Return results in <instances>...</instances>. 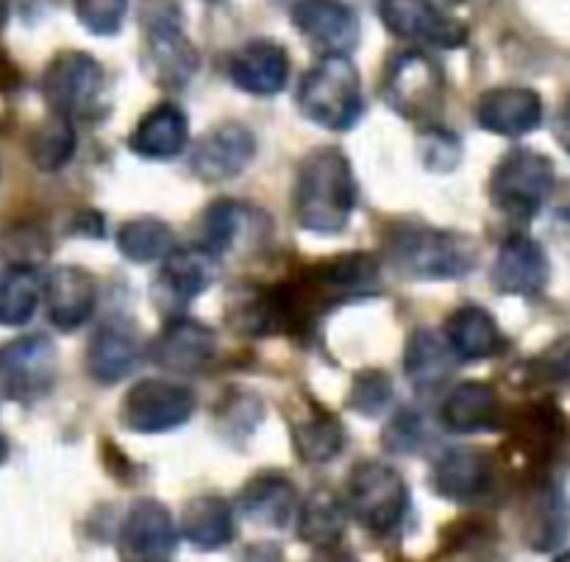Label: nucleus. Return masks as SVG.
Returning a JSON list of instances; mask_svg holds the SVG:
<instances>
[{
	"label": "nucleus",
	"mask_w": 570,
	"mask_h": 562,
	"mask_svg": "<svg viewBox=\"0 0 570 562\" xmlns=\"http://www.w3.org/2000/svg\"><path fill=\"white\" fill-rule=\"evenodd\" d=\"M178 529L170 510L156 499L134 501L120 526V556L126 562H170Z\"/></svg>",
	"instance_id": "9b49d317"
},
{
	"label": "nucleus",
	"mask_w": 570,
	"mask_h": 562,
	"mask_svg": "<svg viewBox=\"0 0 570 562\" xmlns=\"http://www.w3.org/2000/svg\"><path fill=\"white\" fill-rule=\"evenodd\" d=\"M76 154V131H72V117L50 115L31 137V159L39 170H59Z\"/></svg>",
	"instance_id": "f704fd0d"
},
{
	"label": "nucleus",
	"mask_w": 570,
	"mask_h": 562,
	"mask_svg": "<svg viewBox=\"0 0 570 562\" xmlns=\"http://www.w3.org/2000/svg\"><path fill=\"white\" fill-rule=\"evenodd\" d=\"M289 78V56L273 39H254L232 59V81L243 92L276 95Z\"/></svg>",
	"instance_id": "4be33fe9"
},
{
	"label": "nucleus",
	"mask_w": 570,
	"mask_h": 562,
	"mask_svg": "<svg viewBox=\"0 0 570 562\" xmlns=\"http://www.w3.org/2000/svg\"><path fill=\"white\" fill-rule=\"evenodd\" d=\"M295 217L306 231L337 234L356 209V178L340 148H317L301 161L295 178Z\"/></svg>",
	"instance_id": "f257e3e1"
},
{
	"label": "nucleus",
	"mask_w": 570,
	"mask_h": 562,
	"mask_svg": "<svg viewBox=\"0 0 570 562\" xmlns=\"http://www.w3.org/2000/svg\"><path fill=\"white\" fill-rule=\"evenodd\" d=\"M117 248L126 259L145 265V262L165 259L167 254H173L176 250V234L165 220L139 217V220L126 223L117 231Z\"/></svg>",
	"instance_id": "72a5a7b5"
},
{
	"label": "nucleus",
	"mask_w": 570,
	"mask_h": 562,
	"mask_svg": "<svg viewBox=\"0 0 570 562\" xmlns=\"http://www.w3.org/2000/svg\"><path fill=\"white\" fill-rule=\"evenodd\" d=\"M432 484L443 499L471 504L493 484V462L479 448H451L434 465Z\"/></svg>",
	"instance_id": "412c9836"
},
{
	"label": "nucleus",
	"mask_w": 570,
	"mask_h": 562,
	"mask_svg": "<svg viewBox=\"0 0 570 562\" xmlns=\"http://www.w3.org/2000/svg\"><path fill=\"white\" fill-rule=\"evenodd\" d=\"M554 562H570V551H568V554H560V556H557Z\"/></svg>",
	"instance_id": "c03bdc74"
},
{
	"label": "nucleus",
	"mask_w": 570,
	"mask_h": 562,
	"mask_svg": "<svg viewBox=\"0 0 570 562\" xmlns=\"http://www.w3.org/2000/svg\"><path fill=\"white\" fill-rule=\"evenodd\" d=\"M445 428L454 434L493 432L501 421V401L493 384L465 382L451 390L440 410Z\"/></svg>",
	"instance_id": "393cba45"
},
{
	"label": "nucleus",
	"mask_w": 570,
	"mask_h": 562,
	"mask_svg": "<svg viewBox=\"0 0 570 562\" xmlns=\"http://www.w3.org/2000/svg\"><path fill=\"white\" fill-rule=\"evenodd\" d=\"M217 256L212 250L200 248H178L165 256V265L159 267L150 287V300L159 306L161 312H181L184 306L193 304L200 293L215 278Z\"/></svg>",
	"instance_id": "f8f14e48"
},
{
	"label": "nucleus",
	"mask_w": 570,
	"mask_h": 562,
	"mask_svg": "<svg viewBox=\"0 0 570 562\" xmlns=\"http://www.w3.org/2000/svg\"><path fill=\"white\" fill-rule=\"evenodd\" d=\"M557 184V167L546 154L515 148L499 159L490 176V200L499 211L515 220H532Z\"/></svg>",
	"instance_id": "39448f33"
},
{
	"label": "nucleus",
	"mask_w": 570,
	"mask_h": 562,
	"mask_svg": "<svg viewBox=\"0 0 570 562\" xmlns=\"http://www.w3.org/2000/svg\"><path fill=\"white\" fill-rule=\"evenodd\" d=\"M554 137H557V142L566 148V154H570V95L566 98V103H562L560 115H557V120H554Z\"/></svg>",
	"instance_id": "ea45409f"
},
{
	"label": "nucleus",
	"mask_w": 570,
	"mask_h": 562,
	"mask_svg": "<svg viewBox=\"0 0 570 562\" xmlns=\"http://www.w3.org/2000/svg\"><path fill=\"white\" fill-rule=\"evenodd\" d=\"M267 217L254 211L250 206L234 204V200H217L204 211L200 220V237L204 248L215 256L239 248L245 239H256Z\"/></svg>",
	"instance_id": "cd10ccee"
},
{
	"label": "nucleus",
	"mask_w": 570,
	"mask_h": 562,
	"mask_svg": "<svg viewBox=\"0 0 570 562\" xmlns=\"http://www.w3.org/2000/svg\"><path fill=\"white\" fill-rule=\"evenodd\" d=\"M256 156V137L243 122H220L195 145L193 170L204 181L237 178Z\"/></svg>",
	"instance_id": "2eb2a0df"
},
{
	"label": "nucleus",
	"mask_w": 570,
	"mask_h": 562,
	"mask_svg": "<svg viewBox=\"0 0 570 562\" xmlns=\"http://www.w3.org/2000/svg\"><path fill=\"white\" fill-rule=\"evenodd\" d=\"M379 17L390 33L412 42L438 48H462L468 42L465 22L443 14L432 0H379Z\"/></svg>",
	"instance_id": "ddd939ff"
},
{
	"label": "nucleus",
	"mask_w": 570,
	"mask_h": 562,
	"mask_svg": "<svg viewBox=\"0 0 570 562\" xmlns=\"http://www.w3.org/2000/svg\"><path fill=\"white\" fill-rule=\"evenodd\" d=\"M181 532L195 549L215 551L232 543L234 510L220 495H198L181 512Z\"/></svg>",
	"instance_id": "c756f323"
},
{
	"label": "nucleus",
	"mask_w": 570,
	"mask_h": 562,
	"mask_svg": "<svg viewBox=\"0 0 570 562\" xmlns=\"http://www.w3.org/2000/svg\"><path fill=\"white\" fill-rule=\"evenodd\" d=\"M237 504L239 512L256 526L284 529L298 510V493L282 473H259L245 484Z\"/></svg>",
	"instance_id": "b1692460"
},
{
	"label": "nucleus",
	"mask_w": 570,
	"mask_h": 562,
	"mask_svg": "<svg viewBox=\"0 0 570 562\" xmlns=\"http://www.w3.org/2000/svg\"><path fill=\"white\" fill-rule=\"evenodd\" d=\"M189 142V120L176 103H159L145 111L128 137V148L142 159H173Z\"/></svg>",
	"instance_id": "5701e85b"
},
{
	"label": "nucleus",
	"mask_w": 570,
	"mask_h": 562,
	"mask_svg": "<svg viewBox=\"0 0 570 562\" xmlns=\"http://www.w3.org/2000/svg\"><path fill=\"white\" fill-rule=\"evenodd\" d=\"M293 22L326 56H345L360 39V20L345 0H298Z\"/></svg>",
	"instance_id": "dca6fc26"
},
{
	"label": "nucleus",
	"mask_w": 570,
	"mask_h": 562,
	"mask_svg": "<svg viewBox=\"0 0 570 562\" xmlns=\"http://www.w3.org/2000/svg\"><path fill=\"white\" fill-rule=\"evenodd\" d=\"M195 412V395L176 378H142L126 393L120 421L128 432L161 434L184 426Z\"/></svg>",
	"instance_id": "6e6552de"
},
{
	"label": "nucleus",
	"mask_w": 570,
	"mask_h": 562,
	"mask_svg": "<svg viewBox=\"0 0 570 562\" xmlns=\"http://www.w3.org/2000/svg\"><path fill=\"white\" fill-rule=\"evenodd\" d=\"M551 265L543 245L532 237H510L493 265V284L504 295H540L549 284Z\"/></svg>",
	"instance_id": "a211bd4d"
},
{
	"label": "nucleus",
	"mask_w": 570,
	"mask_h": 562,
	"mask_svg": "<svg viewBox=\"0 0 570 562\" xmlns=\"http://www.w3.org/2000/svg\"><path fill=\"white\" fill-rule=\"evenodd\" d=\"M42 300L56 328L76 332L92 317L95 304H98V287L87 270L76 265H61L45 278Z\"/></svg>",
	"instance_id": "f3484780"
},
{
	"label": "nucleus",
	"mask_w": 570,
	"mask_h": 562,
	"mask_svg": "<svg viewBox=\"0 0 570 562\" xmlns=\"http://www.w3.org/2000/svg\"><path fill=\"white\" fill-rule=\"evenodd\" d=\"M456 356L460 354L451 348L445 334L440 337L434 328H417V332H412L410 343H406L404 373L412 387L429 393V390H438L440 384L454 376Z\"/></svg>",
	"instance_id": "a878e982"
},
{
	"label": "nucleus",
	"mask_w": 570,
	"mask_h": 562,
	"mask_svg": "<svg viewBox=\"0 0 570 562\" xmlns=\"http://www.w3.org/2000/svg\"><path fill=\"white\" fill-rule=\"evenodd\" d=\"M217 337L193 317H170L154 343V362L173 376H195L215 359Z\"/></svg>",
	"instance_id": "4468645a"
},
{
	"label": "nucleus",
	"mask_w": 570,
	"mask_h": 562,
	"mask_svg": "<svg viewBox=\"0 0 570 562\" xmlns=\"http://www.w3.org/2000/svg\"><path fill=\"white\" fill-rule=\"evenodd\" d=\"M562 371H566V376L570 378V354L566 356V362H562Z\"/></svg>",
	"instance_id": "37998d69"
},
{
	"label": "nucleus",
	"mask_w": 570,
	"mask_h": 562,
	"mask_svg": "<svg viewBox=\"0 0 570 562\" xmlns=\"http://www.w3.org/2000/svg\"><path fill=\"white\" fill-rule=\"evenodd\" d=\"M449 3H465V0H449Z\"/></svg>",
	"instance_id": "a18cd8bd"
},
{
	"label": "nucleus",
	"mask_w": 570,
	"mask_h": 562,
	"mask_svg": "<svg viewBox=\"0 0 570 562\" xmlns=\"http://www.w3.org/2000/svg\"><path fill=\"white\" fill-rule=\"evenodd\" d=\"M6 17H9V0H0V28H3Z\"/></svg>",
	"instance_id": "79ce46f5"
},
{
	"label": "nucleus",
	"mask_w": 570,
	"mask_h": 562,
	"mask_svg": "<svg viewBox=\"0 0 570 562\" xmlns=\"http://www.w3.org/2000/svg\"><path fill=\"white\" fill-rule=\"evenodd\" d=\"M560 412L551 410V406H532V410H527L518 417L515 443L521 445L527 454H540V451L549 448V445L560 437Z\"/></svg>",
	"instance_id": "c9c22d12"
},
{
	"label": "nucleus",
	"mask_w": 570,
	"mask_h": 562,
	"mask_svg": "<svg viewBox=\"0 0 570 562\" xmlns=\"http://www.w3.org/2000/svg\"><path fill=\"white\" fill-rule=\"evenodd\" d=\"M348 512L373 534H390L410 510V490L395 467L365 460L348 473Z\"/></svg>",
	"instance_id": "423d86ee"
},
{
	"label": "nucleus",
	"mask_w": 570,
	"mask_h": 562,
	"mask_svg": "<svg viewBox=\"0 0 570 562\" xmlns=\"http://www.w3.org/2000/svg\"><path fill=\"white\" fill-rule=\"evenodd\" d=\"M417 150H421V165L432 172H451L462 161V142L445 128H426Z\"/></svg>",
	"instance_id": "e433bc0d"
},
{
	"label": "nucleus",
	"mask_w": 570,
	"mask_h": 562,
	"mask_svg": "<svg viewBox=\"0 0 570 562\" xmlns=\"http://www.w3.org/2000/svg\"><path fill=\"white\" fill-rule=\"evenodd\" d=\"M387 106L410 120H432L443 109L445 78L432 56L410 50L390 61L382 81Z\"/></svg>",
	"instance_id": "0eeeda50"
},
{
	"label": "nucleus",
	"mask_w": 570,
	"mask_h": 562,
	"mask_svg": "<svg viewBox=\"0 0 570 562\" xmlns=\"http://www.w3.org/2000/svg\"><path fill=\"white\" fill-rule=\"evenodd\" d=\"M345 532V512L337 495L328 490H317L309 495L298 515V534L304 543L317 545V549H328L337 545Z\"/></svg>",
	"instance_id": "473e14b6"
},
{
	"label": "nucleus",
	"mask_w": 570,
	"mask_h": 562,
	"mask_svg": "<svg viewBox=\"0 0 570 562\" xmlns=\"http://www.w3.org/2000/svg\"><path fill=\"white\" fill-rule=\"evenodd\" d=\"M543 122V100L529 87H495L479 98V126L499 137H523Z\"/></svg>",
	"instance_id": "6ab92c4d"
},
{
	"label": "nucleus",
	"mask_w": 570,
	"mask_h": 562,
	"mask_svg": "<svg viewBox=\"0 0 570 562\" xmlns=\"http://www.w3.org/2000/svg\"><path fill=\"white\" fill-rule=\"evenodd\" d=\"M293 445L298 456L312 465L334 460L345 445V428L321 406H309V415L293 421Z\"/></svg>",
	"instance_id": "7c9ffc66"
},
{
	"label": "nucleus",
	"mask_w": 570,
	"mask_h": 562,
	"mask_svg": "<svg viewBox=\"0 0 570 562\" xmlns=\"http://www.w3.org/2000/svg\"><path fill=\"white\" fill-rule=\"evenodd\" d=\"M145 70L150 81L165 89L189 83L198 72L200 56L181 28V14L173 0H148L142 9Z\"/></svg>",
	"instance_id": "20e7f679"
},
{
	"label": "nucleus",
	"mask_w": 570,
	"mask_h": 562,
	"mask_svg": "<svg viewBox=\"0 0 570 562\" xmlns=\"http://www.w3.org/2000/svg\"><path fill=\"white\" fill-rule=\"evenodd\" d=\"M387 262L415 282H445L460 278L476 267L479 248L471 237L443 228L404 223L387 237Z\"/></svg>",
	"instance_id": "f03ea898"
},
{
	"label": "nucleus",
	"mask_w": 570,
	"mask_h": 562,
	"mask_svg": "<svg viewBox=\"0 0 570 562\" xmlns=\"http://www.w3.org/2000/svg\"><path fill=\"white\" fill-rule=\"evenodd\" d=\"M443 334L462 359H488V356H499L507 348V337L495 317L476 304L451 312Z\"/></svg>",
	"instance_id": "bb28decb"
},
{
	"label": "nucleus",
	"mask_w": 570,
	"mask_h": 562,
	"mask_svg": "<svg viewBox=\"0 0 570 562\" xmlns=\"http://www.w3.org/2000/svg\"><path fill=\"white\" fill-rule=\"evenodd\" d=\"M104 67L81 50H65L42 76V95L56 115H87L104 92Z\"/></svg>",
	"instance_id": "1a4fd4ad"
},
{
	"label": "nucleus",
	"mask_w": 570,
	"mask_h": 562,
	"mask_svg": "<svg viewBox=\"0 0 570 562\" xmlns=\"http://www.w3.org/2000/svg\"><path fill=\"white\" fill-rule=\"evenodd\" d=\"M72 6L81 26L98 37H111L120 31L128 11V0H72Z\"/></svg>",
	"instance_id": "58836bf2"
},
{
	"label": "nucleus",
	"mask_w": 570,
	"mask_h": 562,
	"mask_svg": "<svg viewBox=\"0 0 570 562\" xmlns=\"http://www.w3.org/2000/svg\"><path fill=\"white\" fill-rule=\"evenodd\" d=\"M570 532V501L557 484H546L532 495L523 523V538L534 551H554Z\"/></svg>",
	"instance_id": "c85d7f7f"
},
{
	"label": "nucleus",
	"mask_w": 570,
	"mask_h": 562,
	"mask_svg": "<svg viewBox=\"0 0 570 562\" xmlns=\"http://www.w3.org/2000/svg\"><path fill=\"white\" fill-rule=\"evenodd\" d=\"M393 398V384L384 373L379 371H365L354 378L351 384V410L360 412V415L376 417L382 415L384 406Z\"/></svg>",
	"instance_id": "4c0bfd02"
},
{
	"label": "nucleus",
	"mask_w": 570,
	"mask_h": 562,
	"mask_svg": "<svg viewBox=\"0 0 570 562\" xmlns=\"http://www.w3.org/2000/svg\"><path fill=\"white\" fill-rule=\"evenodd\" d=\"M56 378V348L42 334L0 345V390L14 401L42 398Z\"/></svg>",
	"instance_id": "9d476101"
},
{
	"label": "nucleus",
	"mask_w": 570,
	"mask_h": 562,
	"mask_svg": "<svg viewBox=\"0 0 570 562\" xmlns=\"http://www.w3.org/2000/svg\"><path fill=\"white\" fill-rule=\"evenodd\" d=\"M301 111L328 131H348L362 115L360 70L348 56H323L301 81Z\"/></svg>",
	"instance_id": "7ed1b4c3"
},
{
	"label": "nucleus",
	"mask_w": 570,
	"mask_h": 562,
	"mask_svg": "<svg viewBox=\"0 0 570 562\" xmlns=\"http://www.w3.org/2000/svg\"><path fill=\"white\" fill-rule=\"evenodd\" d=\"M137 328L122 317L106 321L87 345V371L98 384H117L137 367Z\"/></svg>",
	"instance_id": "aec40b11"
},
{
	"label": "nucleus",
	"mask_w": 570,
	"mask_h": 562,
	"mask_svg": "<svg viewBox=\"0 0 570 562\" xmlns=\"http://www.w3.org/2000/svg\"><path fill=\"white\" fill-rule=\"evenodd\" d=\"M45 293V278L31 265H11L0 273V326H22L33 317Z\"/></svg>",
	"instance_id": "2f4dec72"
},
{
	"label": "nucleus",
	"mask_w": 570,
	"mask_h": 562,
	"mask_svg": "<svg viewBox=\"0 0 570 562\" xmlns=\"http://www.w3.org/2000/svg\"><path fill=\"white\" fill-rule=\"evenodd\" d=\"M245 562H282V551L271 543L250 545L248 554H245Z\"/></svg>",
	"instance_id": "a19ab883"
}]
</instances>
